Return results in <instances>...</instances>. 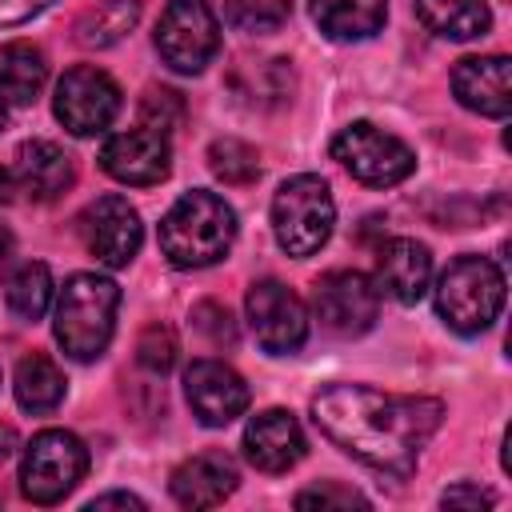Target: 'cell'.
I'll return each instance as SVG.
<instances>
[{
    "label": "cell",
    "mask_w": 512,
    "mask_h": 512,
    "mask_svg": "<svg viewBox=\"0 0 512 512\" xmlns=\"http://www.w3.org/2000/svg\"><path fill=\"white\" fill-rule=\"evenodd\" d=\"M312 420L352 460L384 476H408L420 448L440 428L444 404L432 396H396L364 384H328L312 396Z\"/></svg>",
    "instance_id": "cell-1"
},
{
    "label": "cell",
    "mask_w": 512,
    "mask_h": 512,
    "mask_svg": "<svg viewBox=\"0 0 512 512\" xmlns=\"http://www.w3.org/2000/svg\"><path fill=\"white\" fill-rule=\"evenodd\" d=\"M236 240V212L224 196L192 188L160 220V252L176 268H208L228 256Z\"/></svg>",
    "instance_id": "cell-2"
},
{
    "label": "cell",
    "mask_w": 512,
    "mask_h": 512,
    "mask_svg": "<svg viewBox=\"0 0 512 512\" xmlns=\"http://www.w3.org/2000/svg\"><path fill=\"white\" fill-rule=\"evenodd\" d=\"M116 308H120V288L116 280L100 276V272H76L68 276V284L60 288L56 300V340L60 348L88 364L96 356H104L112 332H116Z\"/></svg>",
    "instance_id": "cell-3"
},
{
    "label": "cell",
    "mask_w": 512,
    "mask_h": 512,
    "mask_svg": "<svg viewBox=\"0 0 512 512\" xmlns=\"http://www.w3.org/2000/svg\"><path fill=\"white\" fill-rule=\"evenodd\" d=\"M504 308V272L488 256H460L436 280V312L440 320L460 332H484Z\"/></svg>",
    "instance_id": "cell-4"
},
{
    "label": "cell",
    "mask_w": 512,
    "mask_h": 512,
    "mask_svg": "<svg viewBox=\"0 0 512 512\" xmlns=\"http://www.w3.org/2000/svg\"><path fill=\"white\" fill-rule=\"evenodd\" d=\"M332 224H336V204H332V192L320 176L300 172V176H288L276 188V196H272V232H276V244L288 256L320 252L332 236Z\"/></svg>",
    "instance_id": "cell-5"
},
{
    "label": "cell",
    "mask_w": 512,
    "mask_h": 512,
    "mask_svg": "<svg viewBox=\"0 0 512 512\" xmlns=\"http://www.w3.org/2000/svg\"><path fill=\"white\" fill-rule=\"evenodd\" d=\"M88 472V448L64 428H44L32 436L20 460V492L32 504H60Z\"/></svg>",
    "instance_id": "cell-6"
},
{
    "label": "cell",
    "mask_w": 512,
    "mask_h": 512,
    "mask_svg": "<svg viewBox=\"0 0 512 512\" xmlns=\"http://www.w3.org/2000/svg\"><path fill=\"white\" fill-rule=\"evenodd\" d=\"M332 156L344 164V172H352L368 188H392V184L408 180L412 168H416L412 148L404 140H396L392 132L368 124V120H356V124L340 128L336 140H332Z\"/></svg>",
    "instance_id": "cell-7"
},
{
    "label": "cell",
    "mask_w": 512,
    "mask_h": 512,
    "mask_svg": "<svg viewBox=\"0 0 512 512\" xmlns=\"http://www.w3.org/2000/svg\"><path fill=\"white\" fill-rule=\"evenodd\" d=\"M220 48V24L208 0H168L156 24V52L172 72L196 76Z\"/></svg>",
    "instance_id": "cell-8"
},
{
    "label": "cell",
    "mask_w": 512,
    "mask_h": 512,
    "mask_svg": "<svg viewBox=\"0 0 512 512\" xmlns=\"http://www.w3.org/2000/svg\"><path fill=\"white\" fill-rule=\"evenodd\" d=\"M312 308H316V320L324 332L364 336L380 316V288L356 268H336L316 280Z\"/></svg>",
    "instance_id": "cell-9"
},
{
    "label": "cell",
    "mask_w": 512,
    "mask_h": 512,
    "mask_svg": "<svg viewBox=\"0 0 512 512\" xmlns=\"http://www.w3.org/2000/svg\"><path fill=\"white\" fill-rule=\"evenodd\" d=\"M56 120L72 132V136H96L104 132L116 112H120V88L108 72L92 68V64H76L60 76L56 84Z\"/></svg>",
    "instance_id": "cell-10"
},
{
    "label": "cell",
    "mask_w": 512,
    "mask_h": 512,
    "mask_svg": "<svg viewBox=\"0 0 512 512\" xmlns=\"http://www.w3.org/2000/svg\"><path fill=\"white\" fill-rule=\"evenodd\" d=\"M248 324L256 332V344L272 356H292L308 340V312L304 300L280 284V280H260L248 288Z\"/></svg>",
    "instance_id": "cell-11"
},
{
    "label": "cell",
    "mask_w": 512,
    "mask_h": 512,
    "mask_svg": "<svg viewBox=\"0 0 512 512\" xmlns=\"http://www.w3.org/2000/svg\"><path fill=\"white\" fill-rule=\"evenodd\" d=\"M80 236H84V248L100 264L124 268L140 252L144 224H140V212L124 196H100L80 212Z\"/></svg>",
    "instance_id": "cell-12"
},
{
    "label": "cell",
    "mask_w": 512,
    "mask_h": 512,
    "mask_svg": "<svg viewBox=\"0 0 512 512\" xmlns=\"http://www.w3.org/2000/svg\"><path fill=\"white\" fill-rule=\"evenodd\" d=\"M184 396L192 404V416L208 428H224L248 408V384L224 360H192L184 372Z\"/></svg>",
    "instance_id": "cell-13"
},
{
    "label": "cell",
    "mask_w": 512,
    "mask_h": 512,
    "mask_svg": "<svg viewBox=\"0 0 512 512\" xmlns=\"http://www.w3.org/2000/svg\"><path fill=\"white\" fill-rule=\"evenodd\" d=\"M100 168L120 180V184H136V188H148V184H160L168 172H172V148H168V136L152 132V128H128V132H116L104 140L100 148Z\"/></svg>",
    "instance_id": "cell-14"
},
{
    "label": "cell",
    "mask_w": 512,
    "mask_h": 512,
    "mask_svg": "<svg viewBox=\"0 0 512 512\" xmlns=\"http://www.w3.org/2000/svg\"><path fill=\"white\" fill-rule=\"evenodd\" d=\"M452 92L464 108L504 120L512 112V60L508 56H464L452 68Z\"/></svg>",
    "instance_id": "cell-15"
},
{
    "label": "cell",
    "mask_w": 512,
    "mask_h": 512,
    "mask_svg": "<svg viewBox=\"0 0 512 512\" xmlns=\"http://www.w3.org/2000/svg\"><path fill=\"white\" fill-rule=\"evenodd\" d=\"M304 456V432L292 412L264 408L244 428V460L260 472H288Z\"/></svg>",
    "instance_id": "cell-16"
},
{
    "label": "cell",
    "mask_w": 512,
    "mask_h": 512,
    "mask_svg": "<svg viewBox=\"0 0 512 512\" xmlns=\"http://www.w3.org/2000/svg\"><path fill=\"white\" fill-rule=\"evenodd\" d=\"M236 484H240L236 460L228 452H220V448L188 456L168 480L176 504H184V508H216L236 492Z\"/></svg>",
    "instance_id": "cell-17"
},
{
    "label": "cell",
    "mask_w": 512,
    "mask_h": 512,
    "mask_svg": "<svg viewBox=\"0 0 512 512\" xmlns=\"http://www.w3.org/2000/svg\"><path fill=\"white\" fill-rule=\"evenodd\" d=\"M428 280H432V256L420 240L392 236L388 244H380V252H376V288L384 296H392L396 304H416L428 292Z\"/></svg>",
    "instance_id": "cell-18"
},
{
    "label": "cell",
    "mask_w": 512,
    "mask_h": 512,
    "mask_svg": "<svg viewBox=\"0 0 512 512\" xmlns=\"http://www.w3.org/2000/svg\"><path fill=\"white\" fill-rule=\"evenodd\" d=\"M12 180H16L32 200H56L60 192L72 188L76 168H72V156H68L60 144H52V140H24V144L16 148Z\"/></svg>",
    "instance_id": "cell-19"
},
{
    "label": "cell",
    "mask_w": 512,
    "mask_h": 512,
    "mask_svg": "<svg viewBox=\"0 0 512 512\" xmlns=\"http://www.w3.org/2000/svg\"><path fill=\"white\" fill-rule=\"evenodd\" d=\"M312 20L332 40H368L384 28V0H308Z\"/></svg>",
    "instance_id": "cell-20"
},
{
    "label": "cell",
    "mask_w": 512,
    "mask_h": 512,
    "mask_svg": "<svg viewBox=\"0 0 512 512\" xmlns=\"http://www.w3.org/2000/svg\"><path fill=\"white\" fill-rule=\"evenodd\" d=\"M48 80L44 52L28 40H12L0 48V104H32Z\"/></svg>",
    "instance_id": "cell-21"
},
{
    "label": "cell",
    "mask_w": 512,
    "mask_h": 512,
    "mask_svg": "<svg viewBox=\"0 0 512 512\" xmlns=\"http://www.w3.org/2000/svg\"><path fill=\"white\" fill-rule=\"evenodd\" d=\"M140 20V0H92L76 20L72 36L80 48H112Z\"/></svg>",
    "instance_id": "cell-22"
},
{
    "label": "cell",
    "mask_w": 512,
    "mask_h": 512,
    "mask_svg": "<svg viewBox=\"0 0 512 512\" xmlns=\"http://www.w3.org/2000/svg\"><path fill=\"white\" fill-rule=\"evenodd\" d=\"M416 16L444 40H476L492 24L484 0H416Z\"/></svg>",
    "instance_id": "cell-23"
},
{
    "label": "cell",
    "mask_w": 512,
    "mask_h": 512,
    "mask_svg": "<svg viewBox=\"0 0 512 512\" xmlns=\"http://www.w3.org/2000/svg\"><path fill=\"white\" fill-rule=\"evenodd\" d=\"M16 400L24 412H52L64 400V372L52 356L32 352L16 364Z\"/></svg>",
    "instance_id": "cell-24"
},
{
    "label": "cell",
    "mask_w": 512,
    "mask_h": 512,
    "mask_svg": "<svg viewBox=\"0 0 512 512\" xmlns=\"http://www.w3.org/2000/svg\"><path fill=\"white\" fill-rule=\"evenodd\" d=\"M4 300H8V312H12L16 320H28V324L40 320L44 308H48V300H52V272H48V264H40V260L24 264V268L8 280Z\"/></svg>",
    "instance_id": "cell-25"
},
{
    "label": "cell",
    "mask_w": 512,
    "mask_h": 512,
    "mask_svg": "<svg viewBox=\"0 0 512 512\" xmlns=\"http://www.w3.org/2000/svg\"><path fill=\"white\" fill-rule=\"evenodd\" d=\"M208 168L224 180V184H252L260 176V152L248 140L236 136H220L208 144Z\"/></svg>",
    "instance_id": "cell-26"
},
{
    "label": "cell",
    "mask_w": 512,
    "mask_h": 512,
    "mask_svg": "<svg viewBox=\"0 0 512 512\" xmlns=\"http://www.w3.org/2000/svg\"><path fill=\"white\" fill-rule=\"evenodd\" d=\"M224 16L240 32L268 36V32H276V28L288 24L292 0H224Z\"/></svg>",
    "instance_id": "cell-27"
},
{
    "label": "cell",
    "mask_w": 512,
    "mask_h": 512,
    "mask_svg": "<svg viewBox=\"0 0 512 512\" xmlns=\"http://www.w3.org/2000/svg\"><path fill=\"white\" fill-rule=\"evenodd\" d=\"M184 124V96L172 88H148L140 100V128H152L160 136H168L172 128Z\"/></svg>",
    "instance_id": "cell-28"
},
{
    "label": "cell",
    "mask_w": 512,
    "mask_h": 512,
    "mask_svg": "<svg viewBox=\"0 0 512 512\" xmlns=\"http://www.w3.org/2000/svg\"><path fill=\"white\" fill-rule=\"evenodd\" d=\"M136 360H140L148 372L164 376V372L176 364V336H172L164 324H148V328L140 332V340H136Z\"/></svg>",
    "instance_id": "cell-29"
},
{
    "label": "cell",
    "mask_w": 512,
    "mask_h": 512,
    "mask_svg": "<svg viewBox=\"0 0 512 512\" xmlns=\"http://www.w3.org/2000/svg\"><path fill=\"white\" fill-rule=\"evenodd\" d=\"M192 324H196L212 344H236V320H232V312H228L224 304H212V300L196 304V308H192Z\"/></svg>",
    "instance_id": "cell-30"
},
{
    "label": "cell",
    "mask_w": 512,
    "mask_h": 512,
    "mask_svg": "<svg viewBox=\"0 0 512 512\" xmlns=\"http://www.w3.org/2000/svg\"><path fill=\"white\" fill-rule=\"evenodd\" d=\"M296 508H368V500L344 484H316L296 496Z\"/></svg>",
    "instance_id": "cell-31"
},
{
    "label": "cell",
    "mask_w": 512,
    "mask_h": 512,
    "mask_svg": "<svg viewBox=\"0 0 512 512\" xmlns=\"http://www.w3.org/2000/svg\"><path fill=\"white\" fill-rule=\"evenodd\" d=\"M440 504L444 508H488V504H496V496L488 488H476V484H456L440 496Z\"/></svg>",
    "instance_id": "cell-32"
},
{
    "label": "cell",
    "mask_w": 512,
    "mask_h": 512,
    "mask_svg": "<svg viewBox=\"0 0 512 512\" xmlns=\"http://www.w3.org/2000/svg\"><path fill=\"white\" fill-rule=\"evenodd\" d=\"M56 0H0V24H24Z\"/></svg>",
    "instance_id": "cell-33"
},
{
    "label": "cell",
    "mask_w": 512,
    "mask_h": 512,
    "mask_svg": "<svg viewBox=\"0 0 512 512\" xmlns=\"http://www.w3.org/2000/svg\"><path fill=\"white\" fill-rule=\"evenodd\" d=\"M88 508H92V512H96V508H144V500L132 496V492H104V496H96Z\"/></svg>",
    "instance_id": "cell-34"
},
{
    "label": "cell",
    "mask_w": 512,
    "mask_h": 512,
    "mask_svg": "<svg viewBox=\"0 0 512 512\" xmlns=\"http://www.w3.org/2000/svg\"><path fill=\"white\" fill-rule=\"evenodd\" d=\"M12 260V232L0 224V272H4V264Z\"/></svg>",
    "instance_id": "cell-35"
},
{
    "label": "cell",
    "mask_w": 512,
    "mask_h": 512,
    "mask_svg": "<svg viewBox=\"0 0 512 512\" xmlns=\"http://www.w3.org/2000/svg\"><path fill=\"white\" fill-rule=\"evenodd\" d=\"M12 188H16L12 172H4V168H0V204H8V200H12Z\"/></svg>",
    "instance_id": "cell-36"
},
{
    "label": "cell",
    "mask_w": 512,
    "mask_h": 512,
    "mask_svg": "<svg viewBox=\"0 0 512 512\" xmlns=\"http://www.w3.org/2000/svg\"><path fill=\"white\" fill-rule=\"evenodd\" d=\"M12 440H16V436H12V428H0V460L12 452Z\"/></svg>",
    "instance_id": "cell-37"
},
{
    "label": "cell",
    "mask_w": 512,
    "mask_h": 512,
    "mask_svg": "<svg viewBox=\"0 0 512 512\" xmlns=\"http://www.w3.org/2000/svg\"><path fill=\"white\" fill-rule=\"evenodd\" d=\"M4 120H8V116H4V104H0V132H4Z\"/></svg>",
    "instance_id": "cell-38"
}]
</instances>
